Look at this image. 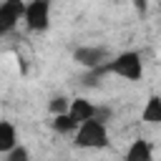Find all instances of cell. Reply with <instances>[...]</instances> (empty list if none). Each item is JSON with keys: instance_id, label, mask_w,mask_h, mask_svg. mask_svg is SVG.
Returning a JSON list of instances; mask_svg holds the SVG:
<instances>
[{"instance_id": "cell-4", "label": "cell", "mask_w": 161, "mask_h": 161, "mask_svg": "<svg viewBox=\"0 0 161 161\" xmlns=\"http://www.w3.org/2000/svg\"><path fill=\"white\" fill-rule=\"evenodd\" d=\"M25 0H3L0 5V33L3 35H10L20 20H25Z\"/></svg>"}, {"instance_id": "cell-9", "label": "cell", "mask_w": 161, "mask_h": 161, "mask_svg": "<svg viewBox=\"0 0 161 161\" xmlns=\"http://www.w3.org/2000/svg\"><path fill=\"white\" fill-rule=\"evenodd\" d=\"M18 146V128L13 121H0V153L5 156Z\"/></svg>"}, {"instance_id": "cell-1", "label": "cell", "mask_w": 161, "mask_h": 161, "mask_svg": "<svg viewBox=\"0 0 161 161\" xmlns=\"http://www.w3.org/2000/svg\"><path fill=\"white\" fill-rule=\"evenodd\" d=\"M96 73L98 75L111 73V75H121L126 80H141L143 78V58L138 50H123V53L108 58L101 68H96Z\"/></svg>"}, {"instance_id": "cell-13", "label": "cell", "mask_w": 161, "mask_h": 161, "mask_svg": "<svg viewBox=\"0 0 161 161\" xmlns=\"http://www.w3.org/2000/svg\"><path fill=\"white\" fill-rule=\"evenodd\" d=\"M133 3V8L141 13V15H146V10H148V0H131Z\"/></svg>"}, {"instance_id": "cell-8", "label": "cell", "mask_w": 161, "mask_h": 161, "mask_svg": "<svg viewBox=\"0 0 161 161\" xmlns=\"http://www.w3.org/2000/svg\"><path fill=\"white\" fill-rule=\"evenodd\" d=\"M141 121L143 123H151V126H158L161 123V96L158 93H151L143 103V111H141Z\"/></svg>"}, {"instance_id": "cell-2", "label": "cell", "mask_w": 161, "mask_h": 161, "mask_svg": "<svg viewBox=\"0 0 161 161\" xmlns=\"http://www.w3.org/2000/svg\"><path fill=\"white\" fill-rule=\"evenodd\" d=\"M73 143L78 148H106L108 146V126L103 118H88L73 133Z\"/></svg>"}, {"instance_id": "cell-7", "label": "cell", "mask_w": 161, "mask_h": 161, "mask_svg": "<svg viewBox=\"0 0 161 161\" xmlns=\"http://www.w3.org/2000/svg\"><path fill=\"white\" fill-rule=\"evenodd\" d=\"M151 158H153V146H151V141H146V138L131 141V146H128V151H126V161H151Z\"/></svg>"}, {"instance_id": "cell-5", "label": "cell", "mask_w": 161, "mask_h": 161, "mask_svg": "<svg viewBox=\"0 0 161 161\" xmlns=\"http://www.w3.org/2000/svg\"><path fill=\"white\" fill-rule=\"evenodd\" d=\"M108 58H111L108 55V48H103V45H80V48L73 50V60L80 68H88V70L101 68Z\"/></svg>"}, {"instance_id": "cell-3", "label": "cell", "mask_w": 161, "mask_h": 161, "mask_svg": "<svg viewBox=\"0 0 161 161\" xmlns=\"http://www.w3.org/2000/svg\"><path fill=\"white\" fill-rule=\"evenodd\" d=\"M23 23L30 33H45L50 28V0H28Z\"/></svg>"}, {"instance_id": "cell-11", "label": "cell", "mask_w": 161, "mask_h": 161, "mask_svg": "<svg viewBox=\"0 0 161 161\" xmlns=\"http://www.w3.org/2000/svg\"><path fill=\"white\" fill-rule=\"evenodd\" d=\"M48 111L50 113H65V111H70V98L68 96H53L48 101Z\"/></svg>"}, {"instance_id": "cell-6", "label": "cell", "mask_w": 161, "mask_h": 161, "mask_svg": "<svg viewBox=\"0 0 161 161\" xmlns=\"http://www.w3.org/2000/svg\"><path fill=\"white\" fill-rule=\"evenodd\" d=\"M78 123H83V121H88V118H96V113H98V106L96 103H91L88 98H73L70 101V111H68Z\"/></svg>"}, {"instance_id": "cell-12", "label": "cell", "mask_w": 161, "mask_h": 161, "mask_svg": "<svg viewBox=\"0 0 161 161\" xmlns=\"http://www.w3.org/2000/svg\"><path fill=\"white\" fill-rule=\"evenodd\" d=\"M28 158H30V151H28L25 146H20V143H18L13 151L5 153V161H28Z\"/></svg>"}, {"instance_id": "cell-10", "label": "cell", "mask_w": 161, "mask_h": 161, "mask_svg": "<svg viewBox=\"0 0 161 161\" xmlns=\"http://www.w3.org/2000/svg\"><path fill=\"white\" fill-rule=\"evenodd\" d=\"M78 121L65 111V113H53V118H50V128L55 131V133H75L78 131Z\"/></svg>"}, {"instance_id": "cell-14", "label": "cell", "mask_w": 161, "mask_h": 161, "mask_svg": "<svg viewBox=\"0 0 161 161\" xmlns=\"http://www.w3.org/2000/svg\"><path fill=\"white\" fill-rule=\"evenodd\" d=\"M96 118H103V121H108V118H111V108H108V106H98V113H96Z\"/></svg>"}]
</instances>
